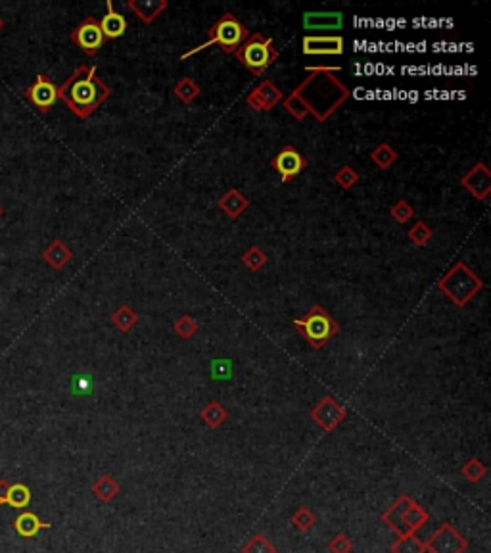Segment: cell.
Here are the masks:
<instances>
[{
  "label": "cell",
  "mask_w": 491,
  "mask_h": 553,
  "mask_svg": "<svg viewBox=\"0 0 491 553\" xmlns=\"http://www.w3.org/2000/svg\"><path fill=\"white\" fill-rule=\"evenodd\" d=\"M307 72L309 77H305L294 91L307 112L313 114L317 121L325 124L349 98V88L344 87L338 77H334V72H339V67H309Z\"/></svg>",
  "instance_id": "1"
},
{
  "label": "cell",
  "mask_w": 491,
  "mask_h": 553,
  "mask_svg": "<svg viewBox=\"0 0 491 553\" xmlns=\"http://www.w3.org/2000/svg\"><path fill=\"white\" fill-rule=\"evenodd\" d=\"M112 96V88L96 75V66H79L72 77L58 87V98L81 119L93 116Z\"/></svg>",
  "instance_id": "2"
},
{
  "label": "cell",
  "mask_w": 491,
  "mask_h": 553,
  "mask_svg": "<svg viewBox=\"0 0 491 553\" xmlns=\"http://www.w3.org/2000/svg\"><path fill=\"white\" fill-rule=\"evenodd\" d=\"M248 36H250V33H248V29L242 25L238 18L231 14V12H227V14L221 15L210 27V31H208V41L200 44V46L192 48V51L184 52L181 60L190 58V56H194L196 52L206 51L208 46H213V44H217L224 54H234L236 48L244 43Z\"/></svg>",
  "instance_id": "3"
},
{
  "label": "cell",
  "mask_w": 491,
  "mask_h": 553,
  "mask_svg": "<svg viewBox=\"0 0 491 553\" xmlns=\"http://www.w3.org/2000/svg\"><path fill=\"white\" fill-rule=\"evenodd\" d=\"M440 288L457 307H464L478 292L484 288V281L470 271L464 262H457L451 269L438 281Z\"/></svg>",
  "instance_id": "4"
},
{
  "label": "cell",
  "mask_w": 491,
  "mask_h": 553,
  "mask_svg": "<svg viewBox=\"0 0 491 553\" xmlns=\"http://www.w3.org/2000/svg\"><path fill=\"white\" fill-rule=\"evenodd\" d=\"M234 56L252 75L261 77L276 62L278 51H276L273 39L261 35V33H253L236 48Z\"/></svg>",
  "instance_id": "5"
},
{
  "label": "cell",
  "mask_w": 491,
  "mask_h": 553,
  "mask_svg": "<svg viewBox=\"0 0 491 553\" xmlns=\"http://www.w3.org/2000/svg\"><path fill=\"white\" fill-rule=\"evenodd\" d=\"M294 328L297 331V335L304 336L311 348L321 349L338 335L339 323L325 307L313 306L302 319L294 321Z\"/></svg>",
  "instance_id": "6"
},
{
  "label": "cell",
  "mask_w": 491,
  "mask_h": 553,
  "mask_svg": "<svg viewBox=\"0 0 491 553\" xmlns=\"http://www.w3.org/2000/svg\"><path fill=\"white\" fill-rule=\"evenodd\" d=\"M424 546L430 553H464L469 549V540L457 532L453 524L443 523L430 540L424 542Z\"/></svg>",
  "instance_id": "7"
},
{
  "label": "cell",
  "mask_w": 491,
  "mask_h": 553,
  "mask_svg": "<svg viewBox=\"0 0 491 553\" xmlns=\"http://www.w3.org/2000/svg\"><path fill=\"white\" fill-rule=\"evenodd\" d=\"M271 166H273L276 173L281 175L282 182H288L294 181L297 175L307 168V160H305L304 154L300 152L297 148L288 145L281 148V152L271 160Z\"/></svg>",
  "instance_id": "8"
},
{
  "label": "cell",
  "mask_w": 491,
  "mask_h": 553,
  "mask_svg": "<svg viewBox=\"0 0 491 553\" xmlns=\"http://www.w3.org/2000/svg\"><path fill=\"white\" fill-rule=\"evenodd\" d=\"M347 411L342 404L334 400L332 396H326L317 401V406L311 409V419L317 422L325 432H332L338 425L346 421Z\"/></svg>",
  "instance_id": "9"
},
{
  "label": "cell",
  "mask_w": 491,
  "mask_h": 553,
  "mask_svg": "<svg viewBox=\"0 0 491 553\" xmlns=\"http://www.w3.org/2000/svg\"><path fill=\"white\" fill-rule=\"evenodd\" d=\"M72 41L88 56H94L106 43V39L102 35L100 25H98V20L93 18V15L75 27V31L72 33Z\"/></svg>",
  "instance_id": "10"
},
{
  "label": "cell",
  "mask_w": 491,
  "mask_h": 553,
  "mask_svg": "<svg viewBox=\"0 0 491 553\" xmlns=\"http://www.w3.org/2000/svg\"><path fill=\"white\" fill-rule=\"evenodd\" d=\"M302 44L307 56H342L346 51L339 35H305Z\"/></svg>",
  "instance_id": "11"
},
{
  "label": "cell",
  "mask_w": 491,
  "mask_h": 553,
  "mask_svg": "<svg viewBox=\"0 0 491 553\" xmlns=\"http://www.w3.org/2000/svg\"><path fill=\"white\" fill-rule=\"evenodd\" d=\"M282 100H284L282 91L269 79L261 81L260 85L246 96V102L253 112H271Z\"/></svg>",
  "instance_id": "12"
},
{
  "label": "cell",
  "mask_w": 491,
  "mask_h": 553,
  "mask_svg": "<svg viewBox=\"0 0 491 553\" xmlns=\"http://www.w3.org/2000/svg\"><path fill=\"white\" fill-rule=\"evenodd\" d=\"M461 185L469 190L472 196L484 202L485 198L490 196L491 192V171L485 166L484 161H478L476 166L469 169L466 173L461 177Z\"/></svg>",
  "instance_id": "13"
},
{
  "label": "cell",
  "mask_w": 491,
  "mask_h": 553,
  "mask_svg": "<svg viewBox=\"0 0 491 553\" xmlns=\"http://www.w3.org/2000/svg\"><path fill=\"white\" fill-rule=\"evenodd\" d=\"M25 96L35 104L41 112H48L58 100V87L46 75H36L35 83L27 88Z\"/></svg>",
  "instance_id": "14"
},
{
  "label": "cell",
  "mask_w": 491,
  "mask_h": 553,
  "mask_svg": "<svg viewBox=\"0 0 491 553\" xmlns=\"http://www.w3.org/2000/svg\"><path fill=\"white\" fill-rule=\"evenodd\" d=\"M411 498L407 494L399 495L396 502L391 503L388 509L384 511L382 515H380V519H382V523L388 526V528H391V531L396 532L398 536H405V534H412V532L407 531V524H405V511H407V507L411 505Z\"/></svg>",
  "instance_id": "15"
},
{
  "label": "cell",
  "mask_w": 491,
  "mask_h": 553,
  "mask_svg": "<svg viewBox=\"0 0 491 553\" xmlns=\"http://www.w3.org/2000/svg\"><path fill=\"white\" fill-rule=\"evenodd\" d=\"M344 25L342 12H305V31H338Z\"/></svg>",
  "instance_id": "16"
},
{
  "label": "cell",
  "mask_w": 491,
  "mask_h": 553,
  "mask_svg": "<svg viewBox=\"0 0 491 553\" xmlns=\"http://www.w3.org/2000/svg\"><path fill=\"white\" fill-rule=\"evenodd\" d=\"M106 8H108V12H106V15H102L98 25H100L104 39L114 41V39H119V36L127 31V20H125L119 12L114 10V2H112V0L106 2Z\"/></svg>",
  "instance_id": "17"
},
{
  "label": "cell",
  "mask_w": 491,
  "mask_h": 553,
  "mask_svg": "<svg viewBox=\"0 0 491 553\" xmlns=\"http://www.w3.org/2000/svg\"><path fill=\"white\" fill-rule=\"evenodd\" d=\"M44 528H51V523H43L33 511H23L14 521V531L18 532L22 538H35L36 534L44 531Z\"/></svg>",
  "instance_id": "18"
},
{
  "label": "cell",
  "mask_w": 491,
  "mask_h": 553,
  "mask_svg": "<svg viewBox=\"0 0 491 553\" xmlns=\"http://www.w3.org/2000/svg\"><path fill=\"white\" fill-rule=\"evenodd\" d=\"M248 206H250V200L236 189L227 190L223 196L219 198V208L231 219H238L248 210Z\"/></svg>",
  "instance_id": "19"
},
{
  "label": "cell",
  "mask_w": 491,
  "mask_h": 553,
  "mask_svg": "<svg viewBox=\"0 0 491 553\" xmlns=\"http://www.w3.org/2000/svg\"><path fill=\"white\" fill-rule=\"evenodd\" d=\"M127 6L144 23H152L167 8L166 0H129Z\"/></svg>",
  "instance_id": "20"
},
{
  "label": "cell",
  "mask_w": 491,
  "mask_h": 553,
  "mask_svg": "<svg viewBox=\"0 0 491 553\" xmlns=\"http://www.w3.org/2000/svg\"><path fill=\"white\" fill-rule=\"evenodd\" d=\"M43 258L48 262V265L51 267H54V269H62V267H65L67 263L72 262V250L67 248V244L62 241H54L51 244V246L46 248L43 252Z\"/></svg>",
  "instance_id": "21"
},
{
  "label": "cell",
  "mask_w": 491,
  "mask_h": 553,
  "mask_svg": "<svg viewBox=\"0 0 491 553\" xmlns=\"http://www.w3.org/2000/svg\"><path fill=\"white\" fill-rule=\"evenodd\" d=\"M93 494L104 503H109L112 500H116L117 494H119V484L114 481V477L109 474H102L98 477L93 484Z\"/></svg>",
  "instance_id": "22"
},
{
  "label": "cell",
  "mask_w": 491,
  "mask_h": 553,
  "mask_svg": "<svg viewBox=\"0 0 491 553\" xmlns=\"http://www.w3.org/2000/svg\"><path fill=\"white\" fill-rule=\"evenodd\" d=\"M112 323H114V327L117 328V331H121V333H130L133 328H135V325L138 323V315L135 313V309L130 306H127V304H123V306H119L116 309V312L112 313Z\"/></svg>",
  "instance_id": "23"
},
{
  "label": "cell",
  "mask_w": 491,
  "mask_h": 553,
  "mask_svg": "<svg viewBox=\"0 0 491 553\" xmlns=\"http://www.w3.org/2000/svg\"><path fill=\"white\" fill-rule=\"evenodd\" d=\"M200 417H202V421L206 422L210 429H219V427H221V425L227 421L229 411L223 408V404L211 400L210 404H206V408L200 411Z\"/></svg>",
  "instance_id": "24"
},
{
  "label": "cell",
  "mask_w": 491,
  "mask_h": 553,
  "mask_svg": "<svg viewBox=\"0 0 491 553\" xmlns=\"http://www.w3.org/2000/svg\"><path fill=\"white\" fill-rule=\"evenodd\" d=\"M6 503L14 509H25L31 503V490L22 482L10 484L6 492Z\"/></svg>",
  "instance_id": "25"
},
{
  "label": "cell",
  "mask_w": 491,
  "mask_h": 553,
  "mask_svg": "<svg viewBox=\"0 0 491 553\" xmlns=\"http://www.w3.org/2000/svg\"><path fill=\"white\" fill-rule=\"evenodd\" d=\"M405 524H407V531L409 532H415L420 531L424 524L428 523V519H430V515H428V511L422 507V505H419L417 502H411V505L407 507V511H405Z\"/></svg>",
  "instance_id": "26"
},
{
  "label": "cell",
  "mask_w": 491,
  "mask_h": 553,
  "mask_svg": "<svg viewBox=\"0 0 491 553\" xmlns=\"http://www.w3.org/2000/svg\"><path fill=\"white\" fill-rule=\"evenodd\" d=\"M200 93H202V88L198 87V83H196L192 77H182L173 87V95L177 96L182 104H192L196 98L200 96Z\"/></svg>",
  "instance_id": "27"
},
{
  "label": "cell",
  "mask_w": 491,
  "mask_h": 553,
  "mask_svg": "<svg viewBox=\"0 0 491 553\" xmlns=\"http://www.w3.org/2000/svg\"><path fill=\"white\" fill-rule=\"evenodd\" d=\"M391 553H426L424 542L417 534H405L399 536L398 542H394L390 547Z\"/></svg>",
  "instance_id": "28"
},
{
  "label": "cell",
  "mask_w": 491,
  "mask_h": 553,
  "mask_svg": "<svg viewBox=\"0 0 491 553\" xmlns=\"http://www.w3.org/2000/svg\"><path fill=\"white\" fill-rule=\"evenodd\" d=\"M370 160L375 161L376 168L390 169L391 166L396 164V160H398V152H396L388 142H380V145L376 146L375 150L370 152Z\"/></svg>",
  "instance_id": "29"
},
{
  "label": "cell",
  "mask_w": 491,
  "mask_h": 553,
  "mask_svg": "<svg viewBox=\"0 0 491 553\" xmlns=\"http://www.w3.org/2000/svg\"><path fill=\"white\" fill-rule=\"evenodd\" d=\"M242 262H244V265L250 271H260L267 265L269 260H267V254H265L261 248L250 246L244 254H242Z\"/></svg>",
  "instance_id": "30"
},
{
  "label": "cell",
  "mask_w": 491,
  "mask_h": 553,
  "mask_svg": "<svg viewBox=\"0 0 491 553\" xmlns=\"http://www.w3.org/2000/svg\"><path fill=\"white\" fill-rule=\"evenodd\" d=\"M461 473L466 481L472 482V484H476V482L482 481L485 474H487V467H485L480 459L472 458L461 467Z\"/></svg>",
  "instance_id": "31"
},
{
  "label": "cell",
  "mask_w": 491,
  "mask_h": 553,
  "mask_svg": "<svg viewBox=\"0 0 491 553\" xmlns=\"http://www.w3.org/2000/svg\"><path fill=\"white\" fill-rule=\"evenodd\" d=\"M242 553H276V546L265 534H255L242 546Z\"/></svg>",
  "instance_id": "32"
},
{
  "label": "cell",
  "mask_w": 491,
  "mask_h": 553,
  "mask_svg": "<svg viewBox=\"0 0 491 553\" xmlns=\"http://www.w3.org/2000/svg\"><path fill=\"white\" fill-rule=\"evenodd\" d=\"M282 104H284V109L288 112L290 116L294 117V119H297V121H304L305 117H307V108H305V104L302 102V98L297 96V93L294 91L292 95L288 96V98H284L282 100Z\"/></svg>",
  "instance_id": "33"
},
{
  "label": "cell",
  "mask_w": 491,
  "mask_h": 553,
  "mask_svg": "<svg viewBox=\"0 0 491 553\" xmlns=\"http://www.w3.org/2000/svg\"><path fill=\"white\" fill-rule=\"evenodd\" d=\"M173 328H175V333L181 336V338L188 340V338H192V336L198 333L200 325H198V321H196L192 315H181L179 319L175 321Z\"/></svg>",
  "instance_id": "34"
},
{
  "label": "cell",
  "mask_w": 491,
  "mask_h": 553,
  "mask_svg": "<svg viewBox=\"0 0 491 553\" xmlns=\"http://www.w3.org/2000/svg\"><path fill=\"white\" fill-rule=\"evenodd\" d=\"M334 182L344 190L354 189L355 185L359 182V173L354 168H349V166H342L334 175Z\"/></svg>",
  "instance_id": "35"
},
{
  "label": "cell",
  "mask_w": 491,
  "mask_h": 553,
  "mask_svg": "<svg viewBox=\"0 0 491 553\" xmlns=\"http://www.w3.org/2000/svg\"><path fill=\"white\" fill-rule=\"evenodd\" d=\"M292 524L296 526L297 531L307 532L315 526V513L309 507H297L292 515Z\"/></svg>",
  "instance_id": "36"
},
{
  "label": "cell",
  "mask_w": 491,
  "mask_h": 553,
  "mask_svg": "<svg viewBox=\"0 0 491 553\" xmlns=\"http://www.w3.org/2000/svg\"><path fill=\"white\" fill-rule=\"evenodd\" d=\"M432 231H430V227L424 223V221H417L415 225L407 231V236H409V241L412 242V244H417V246H424V244H428V241L432 239Z\"/></svg>",
  "instance_id": "37"
},
{
  "label": "cell",
  "mask_w": 491,
  "mask_h": 553,
  "mask_svg": "<svg viewBox=\"0 0 491 553\" xmlns=\"http://www.w3.org/2000/svg\"><path fill=\"white\" fill-rule=\"evenodd\" d=\"M390 215L394 218V221H398L399 225H403L407 221H411L412 215H415V210H412V206L407 200H399L390 208Z\"/></svg>",
  "instance_id": "38"
},
{
  "label": "cell",
  "mask_w": 491,
  "mask_h": 553,
  "mask_svg": "<svg viewBox=\"0 0 491 553\" xmlns=\"http://www.w3.org/2000/svg\"><path fill=\"white\" fill-rule=\"evenodd\" d=\"M328 552L330 553H351L354 552V542L347 538V534L339 532L330 542H328Z\"/></svg>",
  "instance_id": "39"
},
{
  "label": "cell",
  "mask_w": 491,
  "mask_h": 553,
  "mask_svg": "<svg viewBox=\"0 0 491 553\" xmlns=\"http://www.w3.org/2000/svg\"><path fill=\"white\" fill-rule=\"evenodd\" d=\"M0 215H2V210H0Z\"/></svg>",
  "instance_id": "40"
},
{
  "label": "cell",
  "mask_w": 491,
  "mask_h": 553,
  "mask_svg": "<svg viewBox=\"0 0 491 553\" xmlns=\"http://www.w3.org/2000/svg\"><path fill=\"white\" fill-rule=\"evenodd\" d=\"M0 27H2V22H0Z\"/></svg>",
  "instance_id": "41"
}]
</instances>
